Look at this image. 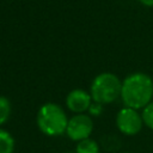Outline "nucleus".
<instances>
[{"instance_id":"f257e3e1","label":"nucleus","mask_w":153,"mask_h":153,"mask_svg":"<svg viewBox=\"0 0 153 153\" xmlns=\"http://www.w3.org/2000/svg\"><path fill=\"white\" fill-rule=\"evenodd\" d=\"M121 100L123 106L142 110L153 100V79L143 72H134L122 80Z\"/></svg>"},{"instance_id":"f03ea898","label":"nucleus","mask_w":153,"mask_h":153,"mask_svg":"<svg viewBox=\"0 0 153 153\" xmlns=\"http://www.w3.org/2000/svg\"><path fill=\"white\" fill-rule=\"evenodd\" d=\"M68 117L61 105L48 102L39 106L36 115L38 130L49 137H57L66 134Z\"/></svg>"},{"instance_id":"7ed1b4c3","label":"nucleus","mask_w":153,"mask_h":153,"mask_svg":"<svg viewBox=\"0 0 153 153\" xmlns=\"http://www.w3.org/2000/svg\"><path fill=\"white\" fill-rule=\"evenodd\" d=\"M122 80L111 72L97 74L90 85V94L94 103L108 105L121 97Z\"/></svg>"},{"instance_id":"20e7f679","label":"nucleus","mask_w":153,"mask_h":153,"mask_svg":"<svg viewBox=\"0 0 153 153\" xmlns=\"http://www.w3.org/2000/svg\"><path fill=\"white\" fill-rule=\"evenodd\" d=\"M115 123L118 131L126 136H135L141 131L143 127L141 112L127 106H123L116 114Z\"/></svg>"},{"instance_id":"39448f33","label":"nucleus","mask_w":153,"mask_h":153,"mask_svg":"<svg viewBox=\"0 0 153 153\" xmlns=\"http://www.w3.org/2000/svg\"><path fill=\"white\" fill-rule=\"evenodd\" d=\"M93 131V121L88 114H78L68 118L66 135L69 140L79 142L91 137Z\"/></svg>"},{"instance_id":"423d86ee","label":"nucleus","mask_w":153,"mask_h":153,"mask_svg":"<svg viewBox=\"0 0 153 153\" xmlns=\"http://www.w3.org/2000/svg\"><path fill=\"white\" fill-rule=\"evenodd\" d=\"M92 103L93 100L90 92L84 88H73L67 93L65 100L66 108L74 115L86 114Z\"/></svg>"},{"instance_id":"0eeeda50","label":"nucleus","mask_w":153,"mask_h":153,"mask_svg":"<svg viewBox=\"0 0 153 153\" xmlns=\"http://www.w3.org/2000/svg\"><path fill=\"white\" fill-rule=\"evenodd\" d=\"M16 149V140L13 135L0 127V153H14Z\"/></svg>"},{"instance_id":"6e6552de","label":"nucleus","mask_w":153,"mask_h":153,"mask_svg":"<svg viewBox=\"0 0 153 153\" xmlns=\"http://www.w3.org/2000/svg\"><path fill=\"white\" fill-rule=\"evenodd\" d=\"M99 152H100V147L98 142L91 137L76 142L75 153H99Z\"/></svg>"},{"instance_id":"1a4fd4ad","label":"nucleus","mask_w":153,"mask_h":153,"mask_svg":"<svg viewBox=\"0 0 153 153\" xmlns=\"http://www.w3.org/2000/svg\"><path fill=\"white\" fill-rule=\"evenodd\" d=\"M12 104L5 96H0V127H2L11 117Z\"/></svg>"},{"instance_id":"9d476101","label":"nucleus","mask_w":153,"mask_h":153,"mask_svg":"<svg viewBox=\"0 0 153 153\" xmlns=\"http://www.w3.org/2000/svg\"><path fill=\"white\" fill-rule=\"evenodd\" d=\"M141 117L143 121V126L153 130V100L141 110Z\"/></svg>"},{"instance_id":"9b49d317","label":"nucleus","mask_w":153,"mask_h":153,"mask_svg":"<svg viewBox=\"0 0 153 153\" xmlns=\"http://www.w3.org/2000/svg\"><path fill=\"white\" fill-rule=\"evenodd\" d=\"M88 115L92 117V116H94V117H97V116H99L102 112H103V105L102 104H98V103H92L91 104V106H90V109H88Z\"/></svg>"},{"instance_id":"f8f14e48","label":"nucleus","mask_w":153,"mask_h":153,"mask_svg":"<svg viewBox=\"0 0 153 153\" xmlns=\"http://www.w3.org/2000/svg\"><path fill=\"white\" fill-rule=\"evenodd\" d=\"M137 1L146 7H153V0H137Z\"/></svg>"},{"instance_id":"ddd939ff","label":"nucleus","mask_w":153,"mask_h":153,"mask_svg":"<svg viewBox=\"0 0 153 153\" xmlns=\"http://www.w3.org/2000/svg\"><path fill=\"white\" fill-rule=\"evenodd\" d=\"M67 153H72V152H67Z\"/></svg>"}]
</instances>
